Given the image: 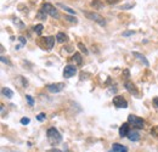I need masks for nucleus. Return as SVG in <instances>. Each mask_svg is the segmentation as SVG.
Here are the masks:
<instances>
[{
    "label": "nucleus",
    "mask_w": 158,
    "mask_h": 152,
    "mask_svg": "<svg viewBox=\"0 0 158 152\" xmlns=\"http://www.w3.org/2000/svg\"><path fill=\"white\" fill-rule=\"evenodd\" d=\"M46 135H48V140H49V142H50L51 145H57L59 142H61V140H62L61 134H60L55 128L48 129Z\"/></svg>",
    "instance_id": "1"
},
{
    "label": "nucleus",
    "mask_w": 158,
    "mask_h": 152,
    "mask_svg": "<svg viewBox=\"0 0 158 152\" xmlns=\"http://www.w3.org/2000/svg\"><path fill=\"white\" fill-rule=\"evenodd\" d=\"M128 123L131 124L134 128H138V129H143V128H145V122H143L141 118L134 116V114H130V116L128 117Z\"/></svg>",
    "instance_id": "2"
},
{
    "label": "nucleus",
    "mask_w": 158,
    "mask_h": 152,
    "mask_svg": "<svg viewBox=\"0 0 158 152\" xmlns=\"http://www.w3.org/2000/svg\"><path fill=\"white\" fill-rule=\"evenodd\" d=\"M84 15H85L89 19H91V21L99 23L100 26H106V21H105V19H103L101 15L96 14V12H84Z\"/></svg>",
    "instance_id": "3"
},
{
    "label": "nucleus",
    "mask_w": 158,
    "mask_h": 152,
    "mask_svg": "<svg viewBox=\"0 0 158 152\" xmlns=\"http://www.w3.org/2000/svg\"><path fill=\"white\" fill-rule=\"evenodd\" d=\"M41 10L44 11V12H46V14H49L50 16H52V17H55V19H59L60 15L59 12H57V10L51 5V4H44L43 6H41Z\"/></svg>",
    "instance_id": "4"
},
{
    "label": "nucleus",
    "mask_w": 158,
    "mask_h": 152,
    "mask_svg": "<svg viewBox=\"0 0 158 152\" xmlns=\"http://www.w3.org/2000/svg\"><path fill=\"white\" fill-rule=\"evenodd\" d=\"M113 105L117 108H127L128 107V102L123 96H114L113 97Z\"/></svg>",
    "instance_id": "5"
},
{
    "label": "nucleus",
    "mask_w": 158,
    "mask_h": 152,
    "mask_svg": "<svg viewBox=\"0 0 158 152\" xmlns=\"http://www.w3.org/2000/svg\"><path fill=\"white\" fill-rule=\"evenodd\" d=\"M76 73H77V68H76V66H71V65H68V66L64 67L63 77H64V78H71V77L74 76Z\"/></svg>",
    "instance_id": "6"
},
{
    "label": "nucleus",
    "mask_w": 158,
    "mask_h": 152,
    "mask_svg": "<svg viewBox=\"0 0 158 152\" xmlns=\"http://www.w3.org/2000/svg\"><path fill=\"white\" fill-rule=\"evenodd\" d=\"M46 88H48V90H49L50 93H60V91H62V90H63V88H64V84H63V83L50 84V85H48Z\"/></svg>",
    "instance_id": "7"
},
{
    "label": "nucleus",
    "mask_w": 158,
    "mask_h": 152,
    "mask_svg": "<svg viewBox=\"0 0 158 152\" xmlns=\"http://www.w3.org/2000/svg\"><path fill=\"white\" fill-rule=\"evenodd\" d=\"M129 132H130L129 130V123H124V124L120 125V128H119V135H120V137L128 136Z\"/></svg>",
    "instance_id": "8"
},
{
    "label": "nucleus",
    "mask_w": 158,
    "mask_h": 152,
    "mask_svg": "<svg viewBox=\"0 0 158 152\" xmlns=\"http://www.w3.org/2000/svg\"><path fill=\"white\" fill-rule=\"evenodd\" d=\"M124 87L127 88V90H128L129 93H131V94H134V95H138V91H136L135 85H134L133 83H130V82H125V83H124Z\"/></svg>",
    "instance_id": "9"
},
{
    "label": "nucleus",
    "mask_w": 158,
    "mask_h": 152,
    "mask_svg": "<svg viewBox=\"0 0 158 152\" xmlns=\"http://www.w3.org/2000/svg\"><path fill=\"white\" fill-rule=\"evenodd\" d=\"M128 139H129L130 141H139V140H140V134H139L138 132H135V130L129 132V134H128Z\"/></svg>",
    "instance_id": "10"
},
{
    "label": "nucleus",
    "mask_w": 158,
    "mask_h": 152,
    "mask_svg": "<svg viewBox=\"0 0 158 152\" xmlns=\"http://www.w3.org/2000/svg\"><path fill=\"white\" fill-rule=\"evenodd\" d=\"M45 43H46V50H51L54 44H55V38L54 37H48V38H45Z\"/></svg>",
    "instance_id": "11"
},
{
    "label": "nucleus",
    "mask_w": 158,
    "mask_h": 152,
    "mask_svg": "<svg viewBox=\"0 0 158 152\" xmlns=\"http://www.w3.org/2000/svg\"><path fill=\"white\" fill-rule=\"evenodd\" d=\"M112 149H113L116 152H128V149H127L125 146L120 145V144H113Z\"/></svg>",
    "instance_id": "12"
},
{
    "label": "nucleus",
    "mask_w": 158,
    "mask_h": 152,
    "mask_svg": "<svg viewBox=\"0 0 158 152\" xmlns=\"http://www.w3.org/2000/svg\"><path fill=\"white\" fill-rule=\"evenodd\" d=\"M72 60H73V62H74L76 65H81V63H83V58H81L80 54H78V53H76V54L73 55Z\"/></svg>",
    "instance_id": "13"
},
{
    "label": "nucleus",
    "mask_w": 158,
    "mask_h": 152,
    "mask_svg": "<svg viewBox=\"0 0 158 152\" xmlns=\"http://www.w3.org/2000/svg\"><path fill=\"white\" fill-rule=\"evenodd\" d=\"M1 93H2V95L6 96V97H9V99H11V97L14 96V93H12V90H11V89H9V88H2Z\"/></svg>",
    "instance_id": "14"
},
{
    "label": "nucleus",
    "mask_w": 158,
    "mask_h": 152,
    "mask_svg": "<svg viewBox=\"0 0 158 152\" xmlns=\"http://www.w3.org/2000/svg\"><path fill=\"white\" fill-rule=\"evenodd\" d=\"M133 55H134L135 57H138L140 61H142V62L145 63V66H147V67H148V61L145 58L143 55H141V54H139V53H133Z\"/></svg>",
    "instance_id": "15"
},
{
    "label": "nucleus",
    "mask_w": 158,
    "mask_h": 152,
    "mask_svg": "<svg viewBox=\"0 0 158 152\" xmlns=\"http://www.w3.org/2000/svg\"><path fill=\"white\" fill-rule=\"evenodd\" d=\"M56 39H57V41L59 43H64L66 40H67V36L64 34V33H57V36H56Z\"/></svg>",
    "instance_id": "16"
},
{
    "label": "nucleus",
    "mask_w": 158,
    "mask_h": 152,
    "mask_svg": "<svg viewBox=\"0 0 158 152\" xmlns=\"http://www.w3.org/2000/svg\"><path fill=\"white\" fill-rule=\"evenodd\" d=\"M60 7H62V9H64L67 12H69V14H73V15H76V11L74 10H72V9H69L68 6H66V5H63V4H59Z\"/></svg>",
    "instance_id": "17"
},
{
    "label": "nucleus",
    "mask_w": 158,
    "mask_h": 152,
    "mask_svg": "<svg viewBox=\"0 0 158 152\" xmlns=\"http://www.w3.org/2000/svg\"><path fill=\"white\" fill-rule=\"evenodd\" d=\"M91 6H93V7H95V9H100V7H102L103 5L100 2V0H94V1L91 2Z\"/></svg>",
    "instance_id": "18"
},
{
    "label": "nucleus",
    "mask_w": 158,
    "mask_h": 152,
    "mask_svg": "<svg viewBox=\"0 0 158 152\" xmlns=\"http://www.w3.org/2000/svg\"><path fill=\"white\" fill-rule=\"evenodd\" d=\"M34 32H35L38 36H40L41 32H43V24H37V26L34 27Z\"/></svg>",
    "instance_id": "19"
},
{
    "label": "nucleus",
    "mask_w": 158,
    "mask_h": 152,
    "mask_svg": "<svg viewBox=\"0 0 158 152\" xmlns=\"http://www.w3.org/2000/svg\"><path fill=\"white\" fill-rule=\"evenodd\" d=\"M78 48L81 50V51H83V53H84V54H85V55H88V54H89L88 49H86V48H85V45H83L81 43H78Z\"/></svg>",
    "instance_id": "20"
},
{
    "label": "nucleus",
    "mask_w": 158,
    "mask_h": 152,
    "mask_svg": "<svg viewBox=\"0 0 158 152\" xmlns=\"http://www.w3.org/2000/svg\"><path fill=\"white\" fill-rule=\"evenodd\" d=\"M37 17L39 19H46V12H44L43 10H40L39 12H38V15H37Z\"/></svg>",
    "instance_id": "21"
},
{
    "label": "nucleus",
    "mask_w": 158,
    "mask_h": 152,
    "mask_svg": "<svg viewBox=\"0 0 158 152\" xmlns=\"http://www.w3.org/2000/svg\"><path fill=\"white\" fill-rule=\"evenodd\" d=\"M26 99H27V101H28V103L31 105V106H33L34 105V101H33V97L31 95H26Z\"/></svg>",
    "instance_id": "22"
},
{
    "label": "nucleus",
    "mask_w": 158,
    "mask_h": 152,
    "mask_svg": "<svg viewBox=\"0 0 158 152\" xmlns=\"http://www.w3.org/2000/svg\"><path fill=\"white\" fill-rule=\"evenodd\" d=\"M46 118V116H45V113H39L38 116H37V119L39 120V122H43L44 119Z\"/></svg>",
    "instance_id": "23"
},
{
    "label": "nucleus",
    "mask_w": 158,
    "mask_h": 152,
    "mask_svg": "<svg viewBox=\"0 0 158 152\" xmlns=\"http://www.w3.org/2000/svg\"><path fill=\"white\" fill-rule=\"evenodd\" d=\"M131 7H134V4H128V5H123L120 9L122 10H127V9H131Z\"/></svg>",
    "instance_id": "24"
},
{
    "label": "nucleus",
    "mask_w": 158,
    "mask_h": 152,
    "mask_svg": "<svg viewBox=\"0 0 158 152\" xmlns=\"http://www.w3.org/2000/svg\"><path fill=\"white\" fill-rule=\"evenodd\" d=\"M151 133L153 134V135H156V136H158V125L157 127H155V128L151 130Z\"/></svg>",
    "instance_id": "25"
},
{
    "label": "nucleus",
    "mask_w": 158,
    "mask_h": 152,
    "mask_svg": "<svg viewBox=\"0 0 158 152\" xmlns=\"http://www.w3.org/2000/svg\"><path fill=\"white\" fill-rule=\"evenodd\" d=\"M21 123H22V124H28V123H29V119H28V118H22V119H21Z\"/></svg>",
    "instance_id": "26"
},
{
    "label": "nucleus",
    "mask_w": 158,
    "mask_h": 152,
    "mask_svg": "<svg viewBox=\"0 0 158 152\" xmlns=\"http://www.w3.org/2000/svg\"><path fill=\"white\" fill-rule=\"evenodd\" d=\"M66 19H68L69 22H74V23H77V19H73V17H69V16H67V17H66Z\"/></svg>",
    "instance_id": "27"
},
{
    "label": "nucleus",
    "mask_w": 158,
    "mask_h": 152,
    "mask_svg": "<svg viewBox=\"0 0 158 152\" xmlns=\"http://www.w3.org/2000/svg\"><path fill=\"white\" fill-rule=\"evenodd\" d=\"M131 34H134V32H133V31H130V32H125V33H123V36H124V37H128V36H131Z\"/></svg>",
    "instance_id": "28"
},
{
    "label": "nucleus",
    "mask_w": 158,
    "mask_h": 152,
    "mask_svg": "<svg viewBox=\"0 0 158 152\" xmlns=\"http://www.w3.org/2000/svg\"><path fill=\"white\" fill-rule=\"evenodd\" d=\"M153 103H155V106L158 108V97H155V99H153Z\"/></svg>",
    "instance_id": "29"
},
{
    "label": "nucleus",
    "mask_w": 158,
    "mask_h": 152,
    "mask_svg": "<svg viewBox=\"0 0 158 152\" xmlns=\"http://www.w3.org/2000/svg\"><path fill=\"white\" fill-rule=\"evenodd\" d=\"M1 61H2V62H6V63H9V65H10V61H9L7 58H5L4 56H1Z\"/></svg>",
    "instance_id": "30"
},
{
    "label": "nucleus",
    "mask_w": 158,
    "mask_h": 152,
    "mask_svg": "<svg viewBox=\"0 0 158 152\" xmlns=\"http://www.w3.org/2000/svg\"><path fill=\"white\" fill-rule=\"evenodd\" d=\"M107 2L112 5V4H116V2H118V0H107Z\"/></svg>",
    "instance_id": "31"
},
{
    "label": "nucleus",
    "mask_w": 158,
    "mask_h": 152,
    "mask_svg": "<svg viewBox=\"0 0 158 152\" xmlns=\"http://www.w3.org/2000/svg\"><path fill=\"white\" fill-rule=\"evenodd\" d=\"M19 39H20V41H21V43H22V44H23V45L26 44V39L23 38V37H20V38H19Z\"/></svg>",
    "instance_id": "32"
},
{
    "label": "nucleus",
    "mask_w": 158,
    "mask_h": 152,
    "mask_svg": "<svg viewBox=\"0 0 158 152\" xmlns=\"http://www.w3.org/2000/svg\"><path fill=\"white\" fill-rule=\"evenodd\" d=\"M1 116H5V111H4V105H1Z\"/></svg>",
    "instance_id": "33"
},
{
    "label": "nucleus",
    "mask_w": 158,
    "mask_h": 152,
    "mask_svg": "<svg viewBox=\"0 0 158 152\" xmlns=\"http://www.w3.org/2000/svg\"><path fill=\"white\" fill-rule=\"evenodd\" d=\"M54 152H61V151H59V150H54Z\"/></svg>",
    "instance_id": "34"
},
{
    "label": "nucleus",
    "mask_w": 158,
    "mask_h": 152,
    "mask_svg": "<svg viewBox=\"0 0 158 152\" xmlns=\"http://www.w3.org/2000/svg\"><path fill=\"white\" fill-rule=\"evenodd\" d=\"M110 152H116V151H114V150H113V149H112V150H111V151H110Z\"/></svg>",
    "instance_id": "35"
}]
</instances>
